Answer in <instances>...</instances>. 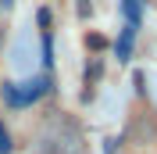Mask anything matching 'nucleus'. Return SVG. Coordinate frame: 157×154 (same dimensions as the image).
<instances>
[{"label": "nucleus", "mask_w": 157, "mask_h": 154, "mask_svg": "<svg viewBox=\"0 0 157 154\" xmlns=\"http://www.w3.org/2000/svg\"><path fill=\"white\" fill-rule=\"evenodd\" d=\"M43 93H47V75L32 79V83H7V86H4V100H7L11 107H25V104H32V100H39Z\"/></svg>", "instance_id": "obj_1"}, {"label": "nucleus", "mask_w": 157, "mask_h": 154, "mask_svg": "<svg viewBox=\"0 0 157 154\" xmlns=\"http://www.w3.org/2000/svg\"><path fill=\"white\" fill-rule=\"evenodd\" d=\"M132 39H136V25H125V32H121V43H118V58H128Z\"/></svg>", "instance_id": "obj_2"}, {"label": "nucleus", "mask_w": 157, "mask_h": 154, "mask_svg": "<svg viewBox=\"0 0 157 154\" xmlns=\"http://www.w3.org/2000/svg\"><path fill=\"white\" fill-rule=\"evenodd\" d=\"M121 11L128 25H139V0H121Z\"/></svg>", "instance_id": "obj_3"}, {"label": "nucleus", "mask_w": 157, "mask_h": 154, "mask_svg": "<svg viewBox=\"0 0 157 154\" xmlns=\"http://www.w3.org/2000/svg\"><path fill=\"white\" fill-rule=\"evenodd\" d=\"M0 154H11V136H7L4 125H0Z\"/></svg>", "instance_id": "obj_4"}]
</instances>
